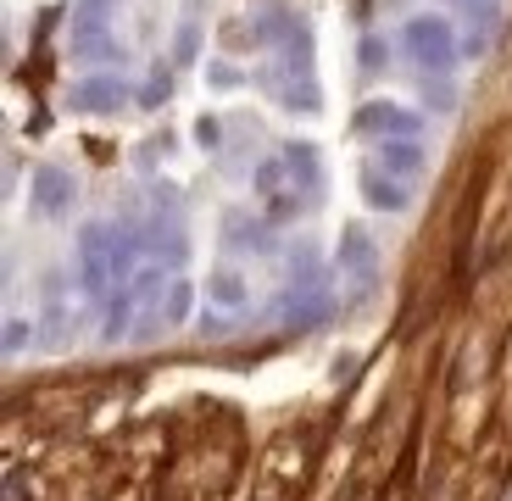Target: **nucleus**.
Masks as SVG:
<instances>
[{"label":"nucleus","mask_w":512,"mask_h":501,"mask_svg":"<svg viewBox=\"0 0 512 501\" xmlns=\"http://www.w3.org/2000/svg\"><path fill=\"white\" fill-rule=\"evenodd\" d=\"M401 51L418 62L423 78H446L451 67L462 62V34L451 28V17L440 12H412L401 23Z\"/></svg>","instance_id":"obj_1"},{"label":"nucleus","mask_w":512,"mask_h":501,"mask_svg":"<svg viewBox=\"0 0 512 501\" xmlns=\"http://www.w3.org/2000/svg\"><path fill=\"white\" fill-rule=\"evenodd\" d=\"M67 51H73V62H90V73L123 62V39L112 34V12H78L73 34H67Z\"/></svg>","instance_id":"obj_2"},{"label":"nucleus","mask_w":512,"mask_h":501,"mask_svg":"<svg viewBox=\"0 0 512 501\" xmlns=\"http://www.w3.org/2000/svg\"><path fill=\"white\" fill-rule=\"evenodd\" d=\"M28 201L45 223H62L78 212V173L62 162H39L34 167V184H28Z\"/></svg>","instance_id":"obj_3"},{"label":"nucleus","mask_w":512,"mask_h":501,"mask_svg":"<svg viewBox=\"0 0 512 501\" xmlns=\"http://www.w3.org/2000/svg\"><path fill=\"white\" fill-rule=\"evenodd\" d=\"M128 101H134V90H128V78L112 73V67L73 78V90H67V106L84 112V117H112V112H123Z\"/></svg>","instance_id":"obj_4"},{"label":"nucleus","mask_w":512,"mask_h":501,"mask_svg":"<svg viewBox=\"0 0 512 501\" xmlns=\"http://www.w3.org/2000/svg\"><path fill=\"white\" fill-rule=\"evenodd\" d=\"M357 134H373V140H423V112L390 101V95H373L357 112Z\"/></svg>","instance_id":"obj_5"},{"label":"nucleus","mask_w":512,"mask_h":501,"mask_svg":"<svg viewBox=\"0 0 512 501\" xmlns=\"http://www.w3.org/2000/svg\"><path fill=\"white\" fill-rule=\"evenodd\" d=\"M379 173H390V179L412 184L429 173V145L423 140H373V156H368Z\"/></svg>","instance_id":"obj_6"},{"label":"nucleus","mask_w":512,"mask_h":501,"mask_svg":"<svg viewBox=\"0 0 512 501\" xmlns=\"http://www.w3.org/2000/svg\"><path fill=\"white\" fill-rule=\"evenodd\" d=\"M334 268L351 273V279H373V273H379V240H373L362 223H346L340 240H334Z\"/></svg>","instance_id":"obj_7"},{"label":"nucleus","mask_w":512,"mask_h":501,"mask_svg":"<svg viewBox=\"0 0 512 501\" xmlns=\"http://www.w3.org/2000/svg\"><path fill=\"white\" fill-rule=\"evenodd\" d=\"M268 234H273V223L251 218V212H240V206H229L223 223H218V240H223L229 257H256V251H268V245H273Z\"/></svg>","instance_id":"obj_8"},{"label":"nucleus","mask_w":512,"mask_h":501,"mask_svg":"<svg viewBox=\"0 0 512 501\" xmlns=\"http://www.w3.org/2000/svg\"><path fill=\"white\" fill-rule=\"evenodd\" d=\"M357 195H362V206L368 212H379V218H401L412 206V190L401 179H390V173H379V167H362V179H357Z\"/></svg>","instance_id":"obj_9"},{"label":"nucleus","mask_w":512,"mask_h":501,"mask_svg":"<svg viewBox=\"0 0 512 501\" xmlns=\"http://www.w3.org/2000/svg\"><path fill=\"white\" fill-rule=\"evenodd\" d=\"M206 307L212 312H245L251 307V273L234 268V262H218V268L206 273Z\"/></svg>","instance_id":"obj_10"},{"label":"nucleus","mask_w":512,"mask_h":501,"mask_svg":"<svg viewBox=\"0 0 512 501\" xmlns=\"http://www.w3.org/2000/svg\"><path fill=\"white\" fill-rule=\"evenodd\" d=\"M279 162H284V173H290V184H295L301 195L323 190V162H318V145H307V140H284Z\"/></svg>","instance_id":"obj_11"},{"label":"nucleus","mask_w":512,"mask_h":501,"mask_svg":"<svg viewBox=\"0 0 512 501\" xmlns=\"http://www.w3.org/2000/svg\"><path fill=\"white\" fill-rule=\"evenodd\" d=\"M195 6H201V0H190V6H184V17H179V28H173L167 67H195V62H201V51H206V23L195 17Z\"/></svg>","instance_id":"obj_12"},{"label":"nucleus","mask_w":512,"mask_h":501,"mask_svg":"<svg viewBox=\"0 0 512 501\" xmlns=\"http://www.w3.org/2000/svg\"><path fill=\"white\" fill-rule=\"evenodd\" d=\"M195 296H206V290H195L190 273H173V284H167V296H162V329H184L195 318Z\"/></svg>","instance_id":"obj_13"},{"label":"nucleus","mask_w":512,"mask_h":501,"mask_svg":"<svg viewBox=\"0 0 512 501\" xmlns=\"http://www.w3.org/2000/svg\"><path fill=\"white\" fill-rule=\"evenodd\" d=\"M279 106L284 112H301V117H312L323 106V90H318V78H279Z\"/></svg>","instance_id":"obj_14"},{"label":"nucleus","mask_w":512,"mask_h":501,"mask_svg":"<svg viewBox=\"0 0 512 501\" xmlns=\"http://www.w3.org/2000/svg\"><path fill=\"white\" fill-rule=\"evenodd\" d=\"M34 329H39V323L28 318V312H6V334H0V357H6V362L28 357V351H34Z\"/></svg>","instance_id":"obj_15"},{"label":"nucleus","mask_w":512,"mask_h":501,"mask_svg":"<svg viewBox=\"0 0 512 501\" xmlns=\"http://www.w3.org/2000/svg\"><path fill=\"white\" fill-rule=\"evenodd\" d=\"M167 95H173V67H156V73H145V84H140V106H145V112L167 106Z\"/></svg>","instance_id":"obj_16"},{"label":"nucleus","mask_w":512,"mask_h":501,"mask_svg":"<svg viewBox=\"0 0 512 501\" xmlns=\"http://www.w3.org/2000/svg\"><path fill=\"white\" fill-rule=\"evenodd\" d=\"M206 90H218V95L245 90V67H234V62H206Z\"/></svg>","instance_id":"obj_17"},{"label":"nucleus","mask_w":512,"mask_h":501,"mask_svg":"<svg viewBox=\"0 0 512 501\" xmlns=\"http://www.w3.org/2000/svg\"><path fill=\"white\" fill-rule=\"evenodd\" d=\"M295 218H301V190L284 184V190L268 195V223H295Z\"/></svg>","instance_id":"obj_18"},{"label":"nucleus","mask_w":512,"mask_h":501,"mask_svg":"<svg viewBox=\"0 0 512 501\" xmlns=\"http://www.w3.org/2000/svg\"><path fill=\"white\" fill-rule=\"evenodd\" d=\"M357 62L368 67V73H384V67H390V45H384L379 34H362V45H357Z\"/></svg>","instance_id":"obj_19"},{"label":"nucleus","mask_w":512,"mask_h":501,"mask_svg":"<svg viewBox=\"0 0 512 501\" xmlns=\"http://www.w3.org/2000/svg\"><path fill=\"white\" fill-rule=\"evenodd\" d=\"M490 51V28H474V34H462V62H479Z\"/></svg>","instance_id":"obj_20"},{"label":"nucleus","mask_w":512,"mask_h":501,"mask_svg":"<svg viewBox=\"0 0 512 501\" xmlns=\"http://www.w3.org/2000/svg\"><path fill=\"white\" fill-rule=\"evenodd\" d=\"M195 140H201L206 151H218V140H223V129H218V117H195Z\"/></svg>","instance_id":"obj_21"},{"label":"nucleus","mask_w":512,"mask_h":501,"mask_svg":"<svg viewBox=\"0 0 512 501\" xmlns=\"http://www.w3.org/2000/svg\"><path fill=\"white\" fill-rule=\"evenodd\" d=\"M423 95H429L435 112H451V84H423Z\"/></svg>","instance_id":"obj_22"},{"label":"nucleus","mask_w":512,"mask_h":501,"mask_svg":"<svg viewBox=\"0 0 512 501\" xmlns=\"http://www.w3.org/2000/svg\"><path fill=\"white\" fill-rule=\"evenodd\" d=\"M78 12H112V0H78Z\"/></svg>","instance_id":"obj_23"},{"label":"nucleus","mask_w":512,"mask_h":501,"mask_svg":"<svg viewBox=\"0 0 512 501\" xmlns=\"http://www.w3.org/2000/svg\"><path fill=\"white\" fill-rule=\"evenodd\" d=\"M446 6H457V12H468V6H479V0H446Z\"/></svg>","instance_id":"obj_24"},{"label":"nucleus","mask_w":512,"mask_h":501,"mask_svg":"<svg viewBox=\"0 0 512 501\" xmlns=\"http://www.w3.org/2000/svg\"><path fill=\"white\" fill-rule=\"evenodd\" d=\"M507 501H512V490H507Z\"/></svg>","instance_id":"obj_25"}]
</instances>
